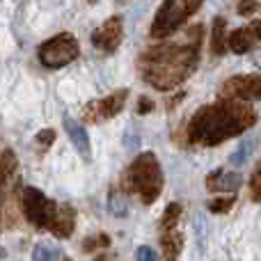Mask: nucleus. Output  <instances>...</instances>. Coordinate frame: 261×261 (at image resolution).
I'll return each mask as SVG.
<instances>
[{"instance_id":"obj_1","label":"nucleus","mask_w":261,"mask_h":261,"mask_svg":"<svg viewBox=\"0 0 261 261\" xmlns=\"http://www.w3.org/2000/svg\"><path fill=\"white\" fill-rule=\"evenodd\" d=\"M254 115L250 101L245 99H222L220 103L204 106L195 113L188 126L190 142H199L204 147H216L227 138L243 133L254 124Z\"/></svg>"},{"instance_id":"obj_2","label":"nucleus","mask_w":261,"mask_h":261,"mask_svg":"<svg viewBox=\"0 0 261 261\" xmlns=\"http://www.w3.org/2000/svg\"><path fill=\"white\" fill-rule=\"evenodd\" d=\"M195 64H197V46L163 44L144 53L142 76L156 90H172L195 71Z\"/></svg>"},{"instance_id":"obj_3","label":"nucleus","mask_w":261,"mask_h":261,"mask_svg":"<svg viewBox=\"0 0 261 261\" xmlns=\"http://www.w3.org/2000/svg\"><path fill=\"white\" fill-rule=\"evenodd\" d=\"M128 186L140 195L142 204H153L161 197L163 190V170L158 158L151 151H144L130 163L128 167Z\"/></svg>"},{"instance_id":"obj_4","label":"nucleus","mask_w":261,"mask_h":261,"mask_svg":"<svg viewBox=\"0 0 261 261\" xmlns=\"http://www.w3.org/2000/svg\"><path fill=\"white\" fill-rule=\"evenodd\" d=\"M204 0H163L156 16L151 21V37L153 39H165L179 25H184L199 7Z\"/></svg>"},{"instance_id":"obj_5","label":"nucleus","mask_w":261,"mask_h":261,"mask_svg":"<svg viewBox=\"0 0 261 261\" xmlns=\"http://www.w3.org/2000/svg\"><path fill=\"white\" fill-rule=\"evenodd\" d=\"M81 53V46H78L76 37L62 32V35H55L50 39H46L39 46V62L48 69H60L71 64L73 60Z\"/></svg>"},{"instance_id":"obj_6","label":"nucleus","mask_w":261,"mask_h":261,"mask_svg":"<svg viewBox=\"0 0 261 261\" xmlns=\"http://www.w3.org/2000/svg\"><path fill=\"white\" fill-rule=\"evenodd\" d=\"M21 204H23V213H25L30 225H35L37 229H48L55 218V211H58V204L53 199H48L35 186H28L21 193Z\"/></svg>"},{"instance_id":"obj_7","label":"nucleus","mask_w":261,"mask_h":261,"mask_svg":"<svg viewBox=\"0 0 261 261\" xmlns=\"http://www.w3.org/2000/svg\"><path fill=\"white\" fill-rule=\"evenodd\" d=\"M222 99H245V101H257L261 94V78L257 73L250 76H234L231 81H227V85L222 87Z\"/></svg>"},{"instance_id":"obj_8","label":"nucleus","mask_w":261,"mask_h":261,"mask_svg":"<svg viewBox=\"0 0 261 261\" xmlns=\"http://www.w3.org/2000/svg\"><path fill=\"white\" fill-rule=\"evenodd\" d=\"M126 96H128V90H119L115 94L106 96L103 101H94L92 106H87L85 115L90 122H99V119H110L115 115H119L126 106Z\"/></svg>"},{"instance_id":"obj_9","label":"nucleus","mask_w":261,"mask_h":261,"mask_svg":"<svg viewBox=\"0 0 261 261\" xmlns=\"http://www.w3.org/2000/svg\"><path fill=\"white\" fill-rule=\"evenodd\" d=\"M124 37V28H122V18L119 16H110L99 30L92 35V44L99 50H106V53H113L117 50V46L122 44Z\"/></svg>"},{"instance_id":"obj_10","label":"nucleus","mask_w":261,"mask_h":261,"mask_svg":"<svg viewBox=\"0 0 261 261\" xmlns=\"http://www.w3.org/2000/svg\"><path fill=\"white\" fill-rule=\"evenodd\" d=\"M259 28H261V23L254 21L250 28H239V30H234L229 37H227V46L239 55L252 50V46L259 41Z\"/></svg>"},{"instance_id":"obj_11","label":"nucleus","mask_w":261,"mask_h":261,"mask_svg":"<svg viewBox=\"0 0 261 261\" xmlns=\"http://www.w3.org/2000/svg\"><path fill=\"white\" fill-rule=\"evenodd\" d=\"M62 124H64V130H67L69 140H71V144L76 147V151L81 153L85 161H92V144H90V138H87V130L83 128V124H78L73 117H64Z\"/></svg>"},{"instance_id":"obj_12","label":"nucleus","mask_w":261,"mask_h":261,"mask_svg":"<svg viewBox=\"0 0 261 261\" xmlns=\"http://www.w3.org/2000/svg\"><path fill=\"white\" fill-rule=\"evenodd\" d=\"M73 227H76V211L69 204H58V211H55V218L50 222L48 229L53 231L58 239H69L73 234Z\"/></svg>"},{"instance_id":"obj_13","label":"nucleus","mask_w":261,"mask_h":261,"mask_svg":"<svg viewBox=\"0 0 261 261\" xmlns=\"http://www.w3.org/2000/svg\"><path fill=\"white\" fill-rule=\"evenodd\" d=\"M243 184V176L239 172H222L216 170L206 176V186L213 193H236Z\"/></svg>"},{"instance_id":"obj_14","label":"nucleus","mask_w":261,"mask_h":261,"mask_svg":"<svg viewBox=\"0 0 261 261\" xmlns=\"http://www.w3.org/2000/svg\"><path fill=\"white\" fill-rule=\"evenodd\" d=\"M14 170H16V158H14V153L3 151L0 153V206L5 204V197H7V184L14 176Z\"/></svg>"},{"instance_id":"obj_15","label":"nucleus","mask_w":261,"mask_h":261,"mask_svg":"<svg viewBox=\"0 0 261 261\" xmlns=\"http://www.w3.org/2000/svg\"><path fill=\"white\" fill-rule=\"evenodd\" d=\"M211 48L216 55H222L227 50V23L222 16L213 18V28H211Z\"/></svg>"},{"instance_id":"obj_16","label":"nucleus","mask_w":261,"mask_h":261,"mask_svg":"<svg viewBox=\"0 0 261 261\" xmlns=\"http://www.w3.org/2000/svg\"><path fill=\"white\" fill-rule=\"evenodd\" d=\"M181 243H184V241H181L179 234H174V229L165 231V234H163V239H161V245H163V252H165V257H167V259L179 257Z\"/></svg>"},{"instance_id":"obj_17","label":"nucleus","mask_w":261,"mask_h":261,"mask_svg":"<svg viewBox=\"0 0 261 261\" xmlns=\"http://www.w3.org/2000/svg\"><path fill=\"white\" fill-rule=\"evenodd\" d=\"M181 204L179 202H172V204H167V208H165V213H163V220H161V227L165 231H170V229H174L176 227V222H179V218H181Z\"/></svg>"},{"instance_id":"obj_18","label":"nucleus","mask_w":261,"mask_h":261,"mask_svg":"<svg viewBox=\"0 0 261 261\" xmlns=\"http://www.w3.org/2000/svg\"><path fill=\"white\" fill-rule=\"evenodd\" d=\"M32 259L35 261H53V259H64V254L60 252L55 245H46V243H39L32 252Z\"/></svg>"},{"instance_id":"obj_19","label":"nucleus","mask_w":261,"mask_h":261,"mask_svg":"<svg viewBox=\"0 0 261 261\" xmlns=\"http://www.w3.org/2000/svg\"><path fill=\"white\" fill-rule=\"evenodd\" d=\"M110 245V239L106 234H96V236H90V239L83 241V250L85 252H94V250H103Z\"/></svg>"},{"instance_id":"obj_20","label":"nucleus","mask_w":261,"mask_h":261,"mask_svg":"<svg viewBox=\"0 0 261 261\" xmlns=\"http://www.w3.org/2000/svg\"><path fill=\"white\" fill-rule=\"evenodd\" d=\"M234 202H236V197L231 195V197H220V199H211V202L206 204V208L211 213H227L231 206H234Z\"/></svg>"},{"instance_id":"obj_21","label":"nucleus","mask_w":261,"mask_h":261,"mask_svg":"<svg viewBox=\"0 0 261 261\" xmlns=\"http://www.w3.org/2000/svg\"><path fill=\"white\" fill-rule=\"evenodd\" d=\"M250 151H252V140H243V142H241V147L231 153V165H243V163L248 161Z\"/></svg>"},{"instance_id":"obj_22","label":"nucleus","mask_w":261,"mask_h":261,"mask_svg":"<svg viewBox=\"0 0 261 261\" xmlns=\"http://www.w3.org/2000/svg\"><path fill=\"white\" fill-rule=\"evenodd\" d=\"M156 250L149 248V245H140L138 250H135V259L138 261H156Z\"/></svg>"},{"instance_id":"obj_23","label":"nucleus","mask_w":261,"mask_h":261,"mask_svg":"<svg viewBox=\"0 0 261 261\" xmlns=\"http://www.w3.org/2000/svg\"><path fill=\"white\" fill-rule=\"evenodd\" d=\"M110 211H113L115 216H124V213H126V202H124L122 197L117 199V193L110 195Z\"/></svg>"},{"instance_id":"obj_24","label":"nucleus","mask_w":261,"mask_h":261,"mask_svg":"<svg viewBox=\"0 0 261 261\" xmlns=\"http://www.w3.org/2000/svg\"><path fill=\"white\" fill-rule=\"evenodd\" d=\"M250 190H252V199L259 202L261 199V172L259 170H254L252 179H250Z\"/></svg>"},{"instance_id":"obj_25","label":"nucleus","mask_w":261,"mask_h":261,"mask_svg":"<svg viewBox=\"0 0 261 261\" xmlns=\"http://www.w3.org/2000/svg\"><path fill=\"white\" fill-rule=\"evenodd\" d=\"M55 140V130L53 128H46V130H39L37 133V142L41 144V147H50Z\"/></svg>"},{"instance_id":"obj_26","label":"nucleus","mask_w":261,"mask_h":261,"mask_svg":"<svg viewBox=\"0 0 261 261\" xmlns=\"http://www.w3.org/2000/svg\"><path fill=\"white\" fill-rule=\"evenodd\" d=\"M257 7H259L257 0H241L239 3V14L241 16H248V14L257 12Z\"/></svg>"},{"instance_id":"obj_27","label":"nucleus","mask_w":261,"mask_h":261,"mask_svg":"<svg viewBox=\"0 0 261 261\" xmlns=\"http://www.w3.org/2000/svg\"><path fill=\"white\" fill-rule=\"evenodd\" d=\"M149 108H151V103H149V99H142V106H140V113H147Z\"/></svg>"}]
</instances>
